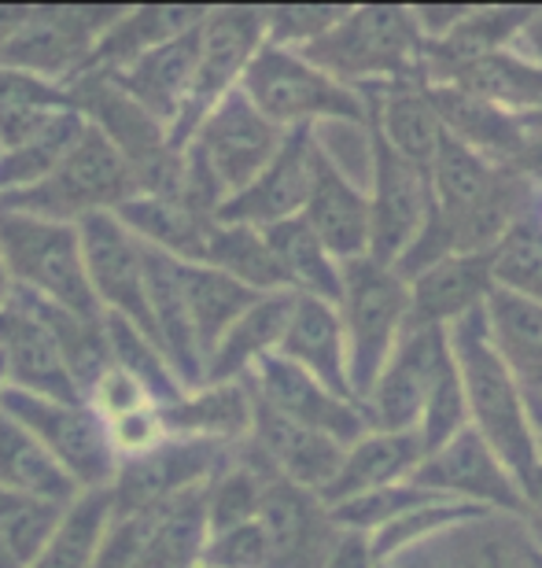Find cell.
Wrapping results in <instances>:
<instances>
[{
	"instance_id": "6da1fadb",
	"label": "cell",
	"mask_w": 542,
	"mask_h": 568,
	"mask_svg": "<svg viewBox=\"0 0 542 568\" xmlns=\"http://www.w3.org/2000/svg\"><path fill=\"white\" fill-rule=\"evenodd\" d=\"M447 344L450 355H454L461 392H466L469 425L480 432V439L488 443L494 458L505 465L513 484L528 480L542 465V450L535 443L532 417H528L524 388L505 369V362L494 355L483 311H472L450 325Z\"/></svg>"
},
{
	"instance_id": "7a4b0ae2",
	"label": "cell",
	"mask_w": 542,
	"mask_h": 568,
	"mask_svg": "<svg viewBox=\"0 0 542 568\" xmlns=\"http://www.w3.org/2000/svg\"><path fill=\"white\" fill-rule=\"evenodd\" d=\"M299 55L355 93L391 82H425V33L413 8H347L344 19L299 49Z\"/></svg>"
},
{
	"instance_id": "3957f363",
	"label": "cell",
	"mask_w": 542,
	"mask_h": 568,
	"mask_svg": "<svg viewBox=\"0 0 542 568\" xmlns=\"http://www.w3.org/2000/svg\"><path fill=\"white\" fill-rule=\"evenodd\" d=\"M241 93L277 130H318V122L366 126V100L318 71L299 52L263 44L241 78Z\"/></svg>"
},
{
	"instance_id": "277c9868",
	"label": "cell",
	"mask_w": 542,
	"mask_h": 568,
	"mask_svg": "<svg viewBox=\"0 0 542 568\" xmlns=\"http://www.w3.org/2000/svg\"><path fill=\"white\" fill-rule=\"evenodd\" d=\"M130 196H137V185H133L126 163L85 122L82 138L52 166V174L38 185L4 196L0 211L78 225L89 214H115Z\"/></svg>"
},
{
	"instance_id": "5b68a950",
	"label": "cell",
	"mask_w": 542,
	"mask_h": 568,
	"mask_svg": "<svg viewBox=\"0 0 542 568\" xmlns=\"http://www.w3.org/2000/svg\"><path fill=\"white\" fill-rule=\"evenodd\" d=\"M0 258L16 292L71 314L100 317L74 225L0 211Z\"/></svg>"
},
{
	"instance_id": "8992f818",
	"label": "cell",
	"mask_w": 542,
	"mask_h": 568,
	"mask_svg": "<svg viewBox=\"0 0 542 568\" xmlns=\"http://www.w3.org/2000/svg\"><path fill=\"white\" fill-rule=\"evenodd\" d=\"M336 311H340L347 339V377H351V392L361 406L406 328V314H410L406 281L391 266H380L372 258L344 263Z\"/></svg>"
},
{
	"instance_id": "52a82bcc",
	"label": "cell",
	"mask_w": 542,
	"mask_h": 568,
	"mask_svg": "<svg viewBox=\"0 0 542 568\" xmlns=\"http://www.w3.org/2000/svg\"><path fill=\"white\" fill-rule=\"evenodd\" d=\"M266 44V8H207L200 22V49L196 71H192L188 100L181 108L174 130L166 141L181 155L188 141L196 138L200 122L222 104L233 89H241V78L255 52Z\"/></svg>"
},
{
	"instance_id": "ba28073f",
	"label": "cell",
	"mask_w": 542,
	"mask_h": 568,
	"mask_svg": "<svg viewBox=\"0 0 542 568\" xmlns=\"http://www.w3.org/2000/svg\"><path fill=\"white\" fill-rule=\"evenodd\" d=\"M115 4H41L30 8L22 27L0 49V67L27 71L52 85H74L85 74L100 33L115 22Z\"/></svg>"
},
{
	"instance_id": "9c48e42d",
	"label": "cell",
	"mask_w": 542,
	"mask_h": 568,
	"mask_svg": "<svg viewBox=\"0 0 542 568\" xmlns=\"http://www.w3.org/2000/svg\"><path fill=\"white\" fill-rule=\"evenodd\" d=\"M0 410L16 417L82 491H104L115 480L119 458L108 443L104 422L89 410V403H55L4 388Z\"/></svg>"
},
{
	"instance_id": "30bf717a",
	"label": "cell",
	"mask_w": 542,
	"mask_h": 568,
	"mask_svg": "<svg viewBox=\"0 0 542 568\" xmlns=\"http://www.w3.org/2000/svg\"><path fill=\"white\" fill-rule=\"evenodd\" d=\"M233 447L211 439H188V436H171L160 443L152 454L141 458L119 462L115 480H111V514L130 517V514H152L163 509L174 498L200 491L211 484V476L229 462Z\"/></svg>"
},
{
	"instance_id": "8fae6325",
	"label": "cell",
	"mask_w": 542,
	"mask_h": 568,
	"mask_svg": "<svg viewBox=\"0 0 542 568\" xmlns=\"http://www.w3.org/2000/svg\"><path fill=\"white\" fill-rule=\"evenodd\" d=\"M280 141H285V130L266 122L255 111L252 100H247L241 89H233V93L200 122L196 138L188 141V152H196V159L214 178V185L229 200L263 174L269 159L277 155Z\"/></svg>"
},
{
	"instance_id": "7c38bea8",
	"label": "cell",
	"mask_w": 542,
	"mask_h": 568,
	"mask_svg": "<svg viewBox=\"0 0 542 568\" xmlns=\"http://www.w3.org/2000/svg\"><path fill=\"white\" fill-rule=\"evenodd\" d=\"M74 230H78V244H82L89 292H93L100 314H115L155 339L141 241H133L115 214H89Z\"/></svg>"
},
{
	"instance_id": "4fadbf2b",
	"label": "cell",
	"mask_w": 542,
	"mask_h": 568,
	"mask_svg": "<svg viewBox=\"0 0 542 568\" xmlns=\"http://www.w3.org/2000/svg\"><path fill=\"white\" fill-rule=\"evenodd\" d=\"M369 130V152H372V192L369 196V255L372 263L391 266L410 252L417 241L432 203L428 192V174L410 166L395 148L380 138L377 130Z\"/></svg>"
},
{
	"instance_id": "5bb4252c",
	"label": "cell",
	"mask_w": 542,
	"mask_h": 568,
	"mask_svg": "<svg viewBox=\"0 0 542 568\" xmlns=\"http://www.w3.org/2000/svg\"><path fill=\"white\" fill-rule=\"evenodd\" d=\"M450 355L447 328H402L391 358L361 403L369 428L377 432H417L425 399L443 358Z\"/></svg>"
},
{
	"instance_id": "9a60e30c",
	"label": "cell",
	"mask_w": 542,
	"mask_h": 568,
	"mask_svg": "<svg viewBox=\"0 0 542 568\" xmlns=\"http://www.w3.org/2000/svg\"><path fill=\"white\" fill-rule=\"evenodd\" d=\"M410 480L443 498L483 506L491 514L502 509V514L524 520L521 491H517L513 476L505 473V465L494 458L491 447L480 439V432L472 425H466L454 439H447L443 447L428 454Z\"/></svg>"
},
{
	"instance_id": "2e32d148",
	"label": "cell",
	"mask_w": 542,
	"mask_h": 568,
	"mask_svg": "<svg viewBox=\"0 0 542 568\" xmlns=\"http://www.w3.org/2000/svg\"><path fill=\"white\" fill-rule=\"evenodd\" d=\"M258 528H263L269 554L266 568H325L344 536L318 495L303 491L280 476L266 484Z\"/></svg>"
},
{
	"instance_id": "e0dca14e",
	"label": "cell",
	"mask_w": 542,
	"mask_h": 568,
	"mask_svg": "<svg viewBox=\"0 0 542 568\" xmlns=\"http://www.w3.org/2000/svg\"><path fill=\"white\" fill-rule=\"evenodd\" d=\"M255 399L269 406L274 414L288 417L303 428H314L321 436H329L344 447H351L355 439H361L369 432L366 410L355 403L333 395L325 384H318L310 373H303L299 366H292L280 355L263 358L258 366L247 373Z\"/></svg>"
},
{
	"instance_id": "ac0fdd59",
	"label": "cell",
	"mask_w": 542,
	"mask_h": 568,
	"mask_svg": "<svg viewBox=\"0 0 542 568\" xmlns=\"http://www.w3.org/2000/svg\"><path fill=\"white\" fill-rule=\"evenodd\" d=\"M314 152H318V130H292L280 141L277 155L269 159L244 192H236L218 207L214 222L229 225H252L266 230L285 219H299L303 203L310 196L314 181Z\"/></svg>"
},
{
	"instance_id": "d6986e66",
	"label": "cell",
	"mask_w": 542,
	"mask_h": 568,
	"mask_svg": "<svg viewBox=\"0 0 542 568\" xmlns=\"http://www.w3.org/2000/svg\"><path fill=\"white\" fill-rule=\"evenodd\" d=\"M0 373H4V388L11 392L41 395V399L55 403H85L52 336L44 333V325L16 292L8 295L4 311H0Z\"/></svg>"
},
{
	"instance_id": "ffe728a7",
	"label": "cell",
	"mask_w": 542,
	"mask_h": 568,
	"mask_svg": "<svg viewBox=\"0 0 542 568\" xmlns=\"http://www.w3.org/2000/svg\"><path fill=\"white\" fill-rule=\"evenodd\" d=\"M299 219L310 225V233L340 266L369 255V196L336 166V159L321 141L314 152L310 196L303 203Z\"/></svg>"
},
{
	"instance_id": "44dd1931",
	"label": "cell",
	"mask_w": 542,
	"mask_h": 568,
	"mask_svg": "<svg viewBox=\"0 0 542 568\" xmlns=\"http://www.w3.org/2000/svg\"><path fill=\"white\" fill-rule=\"evenodd\" d=\"M247 447L258 454V462L274 476L314 495L325 491V484L333 480L344 462V443L288 422V417L274 414L258 399H255L252 432H247Z\"/></svg>"
},
{
	"instance_id": "7402d4cb",
	"label": "cell",
	"mask_w": 542,
	"mask_h": 568,
	"mask_svg": "<svg viewBox=\"0 0 542 568\" xmlns=\"http://www.w3.org/2000/svg\"><path fill=\"white\" fill-rule=\"evenodd\" d=\"M491 288V252L439 258L406 281L410 295L406 328H450L466 314L480 311Z\"/></svg>"
},
{
	"instance_id": "603a6c76",
	"label": "cell",
	"mask_w": 542,
	"mask_h": 568,
	"mask_svg": "<svg viewBox=\"0 0 542 568\" xmlns=\"http://www.w3.org/2000/svg\"><path fill=\"white\" fill-rule=\"evenodd\" d=\"M528 11L532 8H466L439 38L425 41V82L450 85L458 74L505 52L521 33Z\"/></svg>"
},
{
	"instance_id": "cb8c5ba5",
	"label": "cell",
	"mask_w": 542,
	"mask_h": 568,
	"mask_svg": "<svg viewBox=\"0 0 542 568\" xmlns=\"http://www.w3.org/2000/svg\"><path fill=\"white\" fill-rule=\"evenodd\" d=\"M196 49H200V27L160 44V49H152L149 55H141L126 71L100 74V78H108L122 97H130L144 115H152L171 133L181 108H185V100H188L192 71H196Z\"/></svg>"
},
{
	"instance_id": "d4e9b609",
	"label": "cell",
	"mask_w": 542,
	"mask_h": 568,
	"mask_svg": "<svg viewBox=\"0 0 542 568\" xmlns=\"http://www.w3.org/2000/svg\"><path fill=\"white\" fill-rule=\"evenodd\" d=\"M428 104H432L439 126L458 144L472 148L491 166L513 170L517 159L528 148V130L521 126V115L488 104V100L466 93L458 85H428Z\"/></svg>"
},
{
	"instance_id": "484cf974",
	"label": "cell",
	"mask_w": 542,
	"mask_h": 568,
	"mask_svg": "<svg viewBox=\"0 0 542 568\" xmlns=\"http://www.w3.org/2000/svg\"><path fill=\"white\" fill-rule=\"evenodd\" d=\"M277 355L292 362V366H299L303 373H310L333 395L358 406L351 392V377H347V339H344L340 311L333 303L296 295V306H292Z\"/></svg>"
},
{
	"instance_id": "4316f807",
	"label": "cell",
	"mask_w": 542,
	"mask_h": 568,
	"mask_svg": "<svg viewBox=\"0 0 542 568\" xmlns=\"http://www.w3.org/2000/svg\"><path fill=\"white\" fill-rule=\"evenodd\" d=\"M366 100V126H372L399 152L406 163L428 174L436 159L439 126L432 104H428V82H391V85H372L358 93Z\"/></svg>"
},
{
	"instance_id": "83f0119b",
	"label": "cell",
	"mask_w": 542,
	"mask_h": 568,
	"mask_svg": "<svg viewBox=\"0 0 542 568\" xmlns=\"http://www.w3.org/2000/svg\"><path fill=\"white\" fill-rule=\"evenodd\" d=\"M425 462V447L417 432H377L369 428L366 436L344 447V462L325 491L318 495L325 506H340L347 498H358L377 487L410 480L417 465Z\"/></svg>"
},
{
	"instance_id": "f1b7e54d",
	"label": "cell",
	"mask_w": 542,
	"mask_h": 568,
	"mask_svg": "<svg viewBox=\"0 0 542 568\" xmlns=\"http://www.w3.org/2000/svg\"><path fill=\"white\" fill-rule=\"evenodd\" d=\"M292 306H296V292H266L236 317V325L225 333L207 358H203V381L200 384H225L244 381L258 362L277 355L280 336L288 328Z\"/></svg>"
},
{
	"instance_id": "f546056e",
	"label": "cell",
	"mask_w": 542,
	"mask_h": 568,
	"mask_svg": "<svg viewBox=\"0 0 542 568\" xmlns=\"http://www.w3.org/2000/svg\"><path fill=\"white\" fill-rule=\"evenodd\" d=\"M207 8L200 4H152V8H122L115 22L100 33L93 55H89L85 74H115L137 63L160 44L196 30ZM82 74V78H85Z\"/></svg>"
},
{
	"instance_id": "4dcf8cb0",
	"label": "cell",
	"mask_w": 542,
	"mask_h": 568,
	"mask_svg": "<svg viewBox=\"0 0 542 568\" xmlns=\"http://www.w3.org/2000/svg\"><path fill=\"white\" fill-rule=\"evenodd\" d=\"M160 410L171 436L211 439V443H225V447H236L252 432L255 395L247 377L225 384H200V388L185 392L177 403L160 406Z\"/></svg>"
},
{
	"instance_id": "1f68e13d",
	"label": "cell",
	"mask_w": 542,
	"mask_h": 568,
	"mask_svg": "<svg viewBox=\"0 0 542 568\" xmlns=\"http://www.w3.org/2000/svg\"><path fill=\"white\" fill-rule=\"evenodd\" d=\"M480 311L494 355L524 392H542V306L494 284Z\"/></svg>"
},
{
	"instance_id": "d6a6232c",
	"label": "cell",
	"mask_w": 542,
	"mask_h": 568,
	"mask_svg": "<svg viewBox=\"0 0 542 568\" xmlns=\"http://www.w3.org/2000/svg\"><path fill=\"white\" fill-rule=\"evenodd\" d=\"M115 219L126 225L133 241L155 247V252L171 255L177 263H200L203 244H207V233L214 225V219H203L177 196H149V192L130 196L115 211Z\"/></svg>"
},
{
	"instance_id": "836d02e7",
	"label": "cell",
	"mask_w": 542,
	"mask_h": 568,
	"mask_svg": "<svg viewBox=\"0 0 542 568\" xmlns=\"http://www.w3.org/2000/svg\"><path fill=\"white\" fill-rule=\"evenodd\" d=\"M177 277H181V295H185V314L192 325V339H196V347H200V358L211 355L214 344L229 333L236 325V317H241L258 295H266L203 263H177Z\"/></svg>"
},
{
	"instance_id": "e575fe53",
	"label": "cell",
	"mask_w": 542,
	"mask_h": 568,
	"mask_svg": "<svg viewBox=\"0 0 542 568\" xmlns=\"http://www.w3.org/2000/svg\"><path fill=\"white\" fill-rule=\"evenodd\" d=\"M266 247L277 263V274L288 292L310 300L340 303V263L325 252V244L310 233L303 219H285L263 230Z\"/></svg>"
},
{
	"instance_id": "d590c367",
	"label": "cell",
	"mask_w": 542,
	"mask_h": 568,
	"mask_svg": "<svg viewBox=\"0 0 542 568\" xmlns=\"http://www.w3.org/2000/svg\"><path fill=\"white\" fill-rule=\"evenodd\" d=\"M0 487L55 506H71L82 495V487L55 465L52 454L4 410H0Z\"/></svg>"
},
{
	"instance_id": "8d00e7d4",
	"label": "cell",
	"mask_w": 542,
	"mask_h": 568,
	"mask_svg": "<svg viewBox=\"0 0 542 568\" xmlns=\"http://www.w3.org/2000/svg\"><path fill=\"white\" fill-rule=\"evenodd\" d=\"M16 292V288H11ZM22 303L30 306L33 317L44 325V333L52 336L55 351H60L67 373H71L74 388L82 392V399L89 395V388L100 381V373L111 369V355H108V336H104V314L100 317H82V314H71L63 306H52V303H41V300H30V295L16 292Z\"/></svg>"
},
{
	"instance_id": "74e56055",
	"label": "cell",
	"mask_w": 542,
	"mask_h": 568,
	"mask_svg": "<svg viewBox=\"0 0 542 568\" xmlns=\"http://www.w3.org/2000/svg\"><path fill=\"white\" fill-rule=\"evenodd\" d=\"M207 542V509L203 487L166 503L152 514V528L133 568H196Z\"/></svg>"
},
{
	"instance_id": "f35d334b",
	"label": "cell",
	"mask_w": 542,
	"mask_h": 568,
	"mask_svg": "<svg viewBox=\"0 0 542 568\" xmlns=\"http://www.w3.org/2000/svg\"><path fill=\"white\" fill-rule=\"evenodd\" d=\"M111 495L104 491H82L71 506L63 509L60 525L41 547L30 568H89L96 558V547L111 525Z\"/></svg>"
},
{
	"instance_id": "ab89813d",
	"label": "cell",
	"mask_w": 542,
	"mask_h": 568,
	"mask_svg": "<svg viewBox=\"0 0 542 568\" xmlns=\"http://www.w3.org/2000/svg\"><path fill=\"white\" fill-rule=\"evenodd\" d=\"M450 85L466 89V93L488 100V104L510 111V115H535L542 111V67L528 63L510 49L477 63L472 71L458 74Z\"/></svg>"
},
{
	"instance_id": "60d3db41",
	"label": "cell",
	"mask_w": 542,
	"mask_h": 568,
	"mask_svg": "<svg viewBox=\"0 0 542 568\" xmlns=\"http://www.w3.org/2000/svg\"><path fill=\"white\" fill-rule=\"evenodd\" d=\"M200 263L222 270V274H229L233 281H241L255 292H280L285 288V281H280V274H277L274 255H269V247H266L263 230H252V225L214 222L211 233H207V244H203Z\"/></svg>"
},
{
	"instance_id": "b9f144b4",
	"label": "cell",
	"mask_w": 542,
	"mask_h": 568,
	"mask_svg": "<svg viewBox=\"0 0 542 568\" xmlns=\"http://www.w3.org/2000/svg\"><path fill=\"white\" fill-rule=\"evenodd\" d=\"M104 336H108L111 366L137 381L155 406H171L185 395V388H181V381L174 377L171 362H166L160 344H155L152 336H144L137 325L122 322L115 314H104Z\"/></svg>"
},
{
	"instance_id": "7bdbcfd3",
	"label": "cell",
	"mask_w": 542,
	"mask_h": 568,
	"mask_svg": "<svg viewBox=\"0 0 542 568\" xmlns=\"http://www.w3.org/2000/svg\"><path fill=\"white\" fill-rule=\"evenodd\" d=\"M491 281L542 306V219L535 207V185L521 219L491 247Z\"/></svg>"
},
{
	"instance_id": "ee69618b",
	"label": "cell",
	"mask_w": 542,
	"mask_h": 568,
	"mask_svg": "<svg viewBox=\"0 0 542 568\" xmlns=\"http://www.w3.org/2000/svg\"><path fill=\"white\" fill-rule=\"evenodd\" d=\"M82 130H85V119L71 108V111L52 115V122L33 141L0 152V200L49 178L52 166L71 152L78 138H82Z\"/></svg>"
},
{
	"instance_id": "f6af8a7d",
	"label": "cell",
	"mask_w": 542,
	"mask_h": 568,
	"mask_svg": "<svg viewBox=\"0 0 542 568\" xmlns=\"http://www.w3.org/2000/svg\"><path fill=\"white\" fill-rule=\"evenodd\" d=\"M67 506L44 503V498L11 491V487H0V539L4 547L16 554V561L22 568H30V561L38 558L41 547L49 542V536L60 525Z\"/></svg>"
},
{
	"instance_id": "bcb514c9",
	"label": "cell",
	"mask_w": 542,
	"mask_h": 568,
	"mask_svg": "<svg viewBox=\"0 0 542 568\" xmlns=\"http://www.w3.org/2000/svg\"><path fill=\"white\" fill-rule=\"evenodd\" d=\"M466 425H469L466 392H461L454 355H447L443 366H439V373H436V381H432V392H428V399H425L421 422H417V436H421L425 458L443 447L447 439H454Z\"/></svg>"
},
{
	"instance_id": "7dc6e473",
	"label": "cell",
	"mask_w": 542,
	"mask_h": 568,
	"mask_svg": "<svg viewBox=\"0 0 542 568\" xmlns=\"http://www.w3.org/2000/svg\"><path fill=\"white\" fill-rule=\"evenodd\" d=\"M340 4H288V8H266V44L277 49H307L325 30H333L344 19Z\"/></svg>"
},
{
	"instance_id": "c3c4849f",
	"label": "cell",
	"mask_w": 542,
	"mask_h": 568,
	"mask_svg": "<svg viewBox=\"0 0 542 568\" xmlns=\"http://www.w3.org/2000/svg\"><path fill=\"white\" fill-rule=\"evenodd\" d=\"M108 428V443L115 450L119 462H130V458H141V454H152L160 443L171 439L163 422V410L155 403H144L137 410L115 417V422H104Z\"/></svg>"
},
{
	"instance_id": "681fc988",
	"label": "cell",
	"mask_w": 542,
	"mask_h": 568,
	"mask_svg": "<svg viewBox=\"0 0 542 568\" xmlns=\"http://www.w3.org/2000/svg\"><path fill=\"white\" fill-rule=\"evenodd\" d=\"M266 561L269 554L258 520L229 531H214L200 554V568H266Z\"/></svg>"
},
{
	"instance_id": "f907efd6",
	"label": "cell",
	"mask_w": 542,
	"mask_h": 568,
	"mask_svg": "<svg viewBox=\"0 0 542 568\" xmlns=\"http://www.w3.org/2000/svg\"><path fill=\"white\" fill-rule=\"evenodd\" d=\"M0 108L67 111V108H74V97H71V89H67V85H52V82H44V78H33L27 71L0 67Z\"/></svg>"
},
{
	"instance_id": "816d5d0a",
	"label": "cell",
	"mask_w": 542,
	"mask_h": 568,
	"mask_svg": "<svg viewBox=\"0 0 542 568\" xmlns=\"http://www.w3.org/2000/svg\"><path fill=\"white\" fill-rule=\"evenodd\" d=\"M85 403H89V410L100 417V422H115V417L137 410V406L152 403V399H149V392H144L137 381L111 366V369L100 373V381L89 388Z\"/></svg>"
},
{
	"instance_id": "f5cc1de1",
	"label": "cell",
	"mask_w": 542,
	"mask_h": 568,
	"mask_svg": "<svg viewBox=\"0 0 542 568\" xmlns=\"http://www.w3.org/2000/svg\"><path fill=\"white\" fill-rule=\"evenodd\" d=\"M325 568H377V561L369 558V542H366V536L344 531L340 542H336V550H333V558L325 561Z\"/></svg>"
},
{
	"instance_id": "db71d44e",
	"label": "cell",
	"mask_w": 542,
	"mask_h": 568,
	"mask_svg": "<svg viewBox=\"0 0 542 568\" xmlns=\"http://www.w3.org/2000/svg\"><path fill=\"white\" fill-rule=\"evenodd\" d=\"M510 52H513V55H521V60H528V63H539V67H542V8H532V11H528L524 27H521V33L513 38Z\"/></svg>"
},
{
	"instance_id": "11a10c76",
	"label": "cell",
	"mask_w": 542,
	"mask_h": 568,
	"mask_svg": "<svg viewBox=\"0 0 542 568\" xmlns=\"http://www.w3.org/2000/svg\"><path fill=\"white\" fill-rule=\"evenodd\" d=\"M27 4H0V49L11 41V33L22 27V19H27Z\"/></svg>"
},
{
	"instance_id": "9f6ffc18",
	"label": "cell",
	"mask_w": 542,
	"mask_h": 568,
	"mask_svg": "<svg viewBox=\"0 0 542 568\" xmlns=\"http://www.w3.org/2000/svg\"><path fill=\"white\" fill-rule=\"evenodd\" d=\"M528 399V417H532V432H535V443L542 450V392H524Z\"/></svg>"
},
{
	"instance_id": "6f0895ef",
	"label": "cell",
	"mask_w": 542,
	"mask_h": 568,
	"mask_svg": "<svg viewBox=\"0 0 542 568\" xmlns=\"http://www.w3.org/2000/svg\"><path fill=\"white\" fill-rule=\"evenodd\" d=\"M8 295H11V277H8V270H4V258H0V311H4Z\"/></svg>"
},
{
	"instance_id": "680465c9",
	"label": "cell",
	"mask_w": 542,
	"mask_h": 568,
	"mask_svg": "<svg viewBox=\"0 0 542 568\" xmlns=\"http://www.w3.org/2000/svg\"><path fill=\"white\" fill-rule=\"evenodd\" d=\"M0 568H22V565L16 561V554H11V550L4 547V539H0Z\"/></svg>"
},
{
	"instance_id": "91938a15",
	"label": "cell",
	"mask_w": 542,
	"mask_h": 568,
	"mask_svg": "<svg viewBox=\"0 0 542 568\" xmlns=\"http://www.w3.org/2000/svg\"><path fill=\"white\" fill-rule=\"evenodd\" d=\"M488 568H505V558H502V550L491 542V550H488Z\"/></svg>"
},
{
	"instance_id": "94428289",
	"label": "cell",
	"mask_w": 542,
	"mask_h": 568,
	"mask_svg": "<svg viewBox=\"0 0 542 568\" xmlns=\"http://www.w3.org/2000/svg\"><path fill=\"white\" fill-rule=\"evenodd\" d=\"M528 181H532V178H528ZM532 185H535V207H539V219H542V178H535Z\"/></svg>"
},
{
	"instance_id": "6125c7cd",
	"label": "cell",
	"mask_w": 542,
	"mask_h": 568,
	"mask_svg": "<svg viewBox=\"0 0 542 568\" xmlns=\"http://www.w3.org/2000/svg\"><path fill=\"white\" fill-rule=\"evenodd\" d=\"M532 561H535V568H542V554H539V550H535V558H532Z\"/></svg>"
},
{
	"instance_id": "be15d7a7",
	"label": "cell",
	"mask_w": 542,
	"mask_h": 568,
	"mask_svg": "<svg viewBox=\"0 0 542 568\" xmlns=\"http://www.w3.org/2000/svg\"><path fill=\"white\" fill-rule=\"evenodd\" d=\"M0 395H4V373H0Z\"/></svg>"
},
{
	"instance_id": "e7e4bbea",
	"label": "cell",
	"mask_w": 542,
	"mask_h": 568,
	"mask_svg": "<svg viewBox=\"0 0 542 568\" xmlns=\"http://www.w3.org/2000/svg\"><path fill=\"white\" fill-rule=\"evenodd\" d=\"M377 568H391V565H377Z\"/></svg>"
},
{
	"instance_id": "03108f58",
	"label": "cell",
	"mask_w": 542,
	"mask_h": 568,
	"mask_svg": "<svg viewBox=\"0 0 542 568\" xmlns=\"http://www.w3.org/2000/svg\"><path fill=\"white\" fill-rule=\"evenodd\" d=\"M196 568H200V565H196Z\"/></svg>"
},
{
	"instance_id": "003e7915",
	"label": "cell",
	"mask_w": 542,
	"mask_h": 568,
	"mask_svg": "<svg viewBox=\"0 0 542 568\" xmlns=\"http://www.w3.org/2000/svg\"><path fill=\"white\" fill-rule=\"evenodd\" d=\"M539 554H542V550H539Z\"/></svg>"
}]
</instances>
